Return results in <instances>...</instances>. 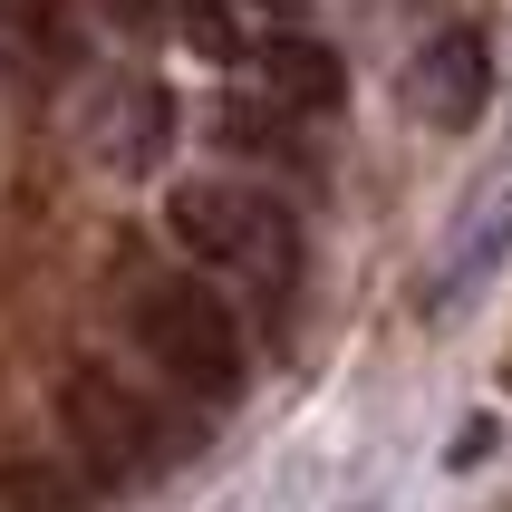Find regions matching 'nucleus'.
<instances>
[{"label":"nucleus","mask_w":512,"mask_h":512,"mask_svg":"<svg viewBox=\"0 0 512 512\" xmlns=\"http://www.w3.org/2000/svg\"><path fill=\"white\" fill-rule=\"evenodd\" d=\"M484 97H493V39L484 29H435L416 49V68H406V107L426 126H445V136H464L484 116Z\"/></svg>","instance_id":"obj_4"},{"label":"nucleus","mask_w":512,"mask_h":512,"mask_svg":"<svg viewBox=\"0 0 512 512\" xmlns=\"http://www.w3.org/2000/svg\"><path fill=\"white\" fill-rule=\"evenodd\" d=\"M261 68V107H281V116H329L348 97V68L329 39H310V29H281V39H261L252 49Z\"/></svg>","instance_id":"obj_5"},{"label":"nucleus","mask_w":512,"mask_h":512,"mask_svg":"<svg viewBox=\"0 0 512 512\" xmlns=\"http://www.w3.org/2000/svg\"><path fill=\"white\" fill-rule=\"evenodd\" d=\"M184 39L213 49V58H252V49H261V29L242 20L232 0H184Z\"/></svg>","instance_id":"obj_8"},{"label":"nucleus","mask_w":512,"mask_h":512,"mask_svg":"<svg viewBox=\"0 0 512 512\" xmlns=\"http://www.w3.org/2000/svg\"><path fill=\"white\" fill-rule=\"evenodd\" d=\"M58 426L78 445V464L97 484H145L155 464H165V426H155V406L107 368H68L58 377Z\"/></svg>","instance_id":"obj_3"},{"label":"nucleus","mask_w":512,"mask_h":512,"mask_svg":"<svg viewBox=\"0 0 512 512\" xmlns=\"http://www.w3.org/2000/svg\"><path fill=\"white\" fill-rule=\"evenodd\" d=\"M136 329H145V348H155V368L184 377L194 397L223 406L232 387H242V329H232V310L203 281H145L136 290Z\"/></svg>","instance_id":"obj_2"},{"label":"nucleus","mask_w":512,"mask_h":512,"mask_svg":"<svg viewBox=\"0 0 512 512\" xmlns=\"http://www.w3.org/2000/svg\"><path fill=\"white\" fill-rule=\"evenodd\" d=\"M213 126H223V145H232V155H271V165H300V136H290V116H281V107H252V97H232Z\"/></svg>","instance_id":"obj_7"},{"label":"nucleus","mask_w":512,"mask_h":512,"mask_svg":"<svg viewBox=\"0 0 512 512\" xmlns=\"http://www.w3.org/2000/svg\"><path fill=\"white\" fill-rule=\"evenodd\" d=\"M165 232L174 252L203 261V271H252L261 290L300 281V232L271 194H242V184H174L165 194Z\"/></svg>","instance_id":"obj_1"},{"label":"nucleus","mask_w":512,"mask_h":512,"mask_svg":"<svg viewBox=\"0 0 512 512\" xmlns=\"http://www.w3.org/2000/svg\"><path fill=\"white\" fill-rule=\"evenodd\" d=\"M484 445H493V426H484V416H474V426L455 435V455H445V464H484Z\"/></svg>","instance_id":"obj_10"},{"label":"nucleus","mask_w":512,"mask_h":512,"mask_svg":"<svg viewBox=\"0 0 512 512\" xmlns=\"http://www.w3.org/2000/svg\"><path fill=\"white\" fill-rule=\"evenodd\" d=\"M232 10H242L261 39H281V29H300V20H310V0H232Z\"/></svg>","instance_id":"obj_9"},{"label":"nucleus","mask_w":512,"mask_h":512,"mask_svg":"<svg viewBox=\"0 0 512 512\" xmlns=\"http://www.w3.org/2000/svg\"><path fill=\"white\" fill-rule=\"evenodd\" d=\"M97 136H107L97 155H107L116 174H145V165L174 145V107H165V87H126V97H116V126H97Z\"/></svg>","instance_id":"obj_6"}]
</instances>
